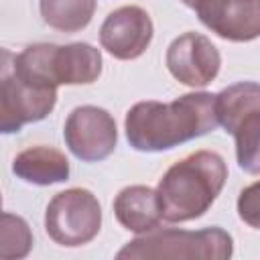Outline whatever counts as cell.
I'll return each mask as SVG.
<instances>
[{
    "instance_id": "cell-14",
    "label": "cell",
    "mask_w": 260,
    "mask_h": 260,
    "mask_svg": "<svg viewBox=\"0 0 260 260\" xmlns=\"http://www.w3.org/2000/svg\"><path fill=\"white\" fill-rule=\"evenodd\" d=\"M98 0H39L43 20L61 32L85 28L95 12Z\"/></svg>"
},
{
    "instance_id": "cell-10",
    "label": "cell",
    "mask_w": 260,
    "mask_h": 260,
    "mask_svg": "<svg viewBox=\"0 0 260 260\" xmlns=\"http://www.w3.org/2000/svg\"><path fill=\"white\" fill-rule=\"evenodd\" d=\"M217 37L248 43L260 37V0H181Z\"/></svg>"
},
{
    "instance_id": "cell-4",
    "label": "cell",
    "mask_w": 260,
    "mask_h": 260,
    "mask_svg": "<svg viewBox=\"0 0 260 260\" xmlns=\"http://www.w3.org/2000/svg\"><path fill=\"white\" fill-rule=\"evenodd\" d=\"M234 238L217 225L203 230H152L128 242L116 258H169V260H228Z\"/></svg>"
},
{
    "instance_id": "cell-7",
    "label": "cell",
    "mask_w": 260,
    "mask_h": 260,
    "mask_svg": "<svg viewBox=\"0 0 260 260\" xmlns=\"http://www.w3.org/2000/svg\"><path fill=\"white\" fill-rule=\"evenodd\" d=\"M57 104L55 87H41L22 79L12 67V53L2 51L0 73V130L2 134L20 132L24 124L45 120Z\"/></svg>"
},
{
    "instance_id": "cell-16",
    "label": "cell",
    "mask_w": 260,
    "mask_h": 260,
    "mask_svg": "<svg viewBox=\"0 0 260 260\" xmlns=\"http://www.w3.org/2000/svg\"><path fill=\"white\" fill-rule=\"evenodd\" d=\"M238 215L244 223L260 230V181L244 187L238 197Z\"/></svg>"
},
{
    "instance_id": "cell-15",
    "label": "cell",
    "mask_w": 260,
    "mask_h": 260,
    "mask_svg": "<svg viewBox=\"0 0 260 260\" xmlns=\"http://www.w3.org/2000/svg\"><path fill=\"white\" fill-rule=\"evenodd\" d=\"M32 248V232L20 215L10 211L2 213V228H0V258L4 260H18L28 256Z\"/></svg>"
},
{
    "instance_id": "cell-6",
    "label": "cell",
    "mask_w": 260,
    "mask_h": 260,
    "mask_svg": "<svg viewBox=\"0 0 260 260\" xmlns=\"http://www.w3.org/2000/svg\"><path fill=\"white\" fill-rule=\"evenodd\" d=\"M102 228V205L98 197L83 187H71L57 193L45 211V230L49 238L65 248H77L91 242Z\"/></svg>"
},
{
    "instance_id": "cell-8",
    "label": "cell",
    "mask_w": 260,
    "mask_h": 260,
    "mask_svg": "<svg viewBox=\"0 0 260 260\" xmlns=\"http://www.w3.org/2000/svg\"><path fill=\"white\" fill-rule=\"evenodd\" d=\"M63 138L73 156L83 162H100L118 144L116 120L100 106H77L65 120Z\"/></svg>"
},
{
    "instance_id": "cell-1",
    "label": "cell",
    "mask_w": 260,
    "mask_h": 260,
    "mask_svg": "<svg viewBox=\"0 0 260 260\" xmlns=\"http://www.w3.org/2000/svg\"><path fill=\"white\" fill-rule=\"evenodd\" d=\"M217 126L215 93L209 91H191L173 102H138L124 118L128 144L138 152L171 150Z\"/></svg>"
},
{
    "instance_id": "cell-9",
    "label": "cell",
    "mask_w": 260,
    "mask_h": 260,
    "mask_svg": "<svg viewBox=\"0 0 260 260\" xmlns=\"http://www.w3.org/2000/svg\"><path fill=\"white\" fill-rule=\"evenodd\" d=\"M167 69L171 75L189 87L209 85L221 67L217 47L201 32L189 30L179 35L167 49Z\"/></svg>"
},
{
    "instance_id": "cell-11",
    "label": "cell",
    "mask_w": 260,
    "mask_h": 260,
    "mask_svg": "<svg viewBox=\"0 0 260 260\" xmlns=\"http://www.w3.org/2000/svg\"><path fill=\"white\" fill-rule=\"evenodd\" d=\"M154 26L150 14L140 6L112 10L100 26L102 47L120 61L138 59L150 45Z\"/></svg>"
},
{
    "instance_id": "cell-13",
    "label": "cell",
    "mask_w": 260,
    "mask_h": 260,
    "mask_svg": "<svg viewBox=\"0 0 260 260\" xmlns=\"http://www.w3.org/2000/svg\"><path fill=\"white\" fill-rule=\"evenodd\" d=\"M67 156L53 146H30L18 152L12 160V173L24 183L47 187L55 183H65L69 179Z\"/></svg>"
},
{
    "instance_id": "cell-12",
    "label": "cell",
    "mask_w": 260,
    "mask_h": 260,
    "mask_svg": "<svg viewBox=\"0 0 260 260\" xmlns=\"http://www.w3.org/2000/svg\"><path fill=\"white\" fill-rule=\"evenodd\" d=\"M114 215L118 223L134 234H146L160 225L162 207L156 189L146 185H130L124 187L114 197Z\"/></svg>"
},
{
    "instance_id": "cell-3",
    "label": "cell",
    "mask_w": 260,
    "mask_h": 260,
    "mask_svg": "<svg viewBox=\"0 0 260 260\" xmlns=\"http://www.w3.org/2000/svg\"><path fill=\"white\" fill-rule=\"evenodd\" d=\"M12 67L41 87L87 85L102 75V53L89 43H35L12 55Z\"/></svg>"
},
{
    "instance_id": "cell-2",
    "label": "cell",
    "mask_w": 260,
    "mask_h": 260,
    "mask_svg": "<svg viewBox=\"0 0 260 260\" xmlns=\"http://www.w3.org/2000/svg\"><path fill=\"white\" fill-rule=\"evenodd\" d=\"M228 181V165L215 150H195L177 160L160 177L156 193L162 217L183 223L205 215Z\"/></svg>"
},
{
    "instance_id": "cell-5",
    "label": "cell",
    "mask_w": 260,
    "mask_h": 260,
    "mask_svg": "<svg viewBox=\"0 0 260 260\" xmlns=\"http://www.w3.org/2000/svg\"><path fill=\"white\" fill-rule=\"evenodd\" d=\"M219 126L236 140L238 167L260 175V83L240 81L215 93Z\"/></svg>"
}]
</instances>
